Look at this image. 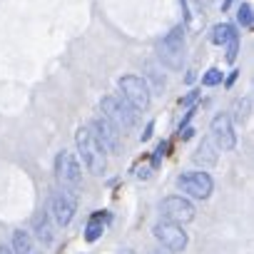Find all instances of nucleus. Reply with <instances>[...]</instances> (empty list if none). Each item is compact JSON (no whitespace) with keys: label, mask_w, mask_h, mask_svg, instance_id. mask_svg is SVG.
<instances>
[{"label":"nucleus","mask_w":254,"mask_h":254,"mask_svg":"<svg viewBox=\"0 0 254 254\" xmlns=\"http://www.w3.org/2000/svg\"><path fill=\"white\" fill-rule=\"evenodd\" d=\"M55 177H58L60 187H67L72 192L80 190V185H82V167H80V162L75 160L72 152H67V150L58 152V157H55Z\"/></svg>","instance_id":"5"},{"label":"nucleus","mask_w":254,"mask_h":254,"mask_svg":"<svg viewBox=\"0 0 254 254\" xmlns=\"http://www.w3.org/2000/svg\"><path fill=\"white\" fill-rule=\"evenodd\" d=\"M13 254H33V239H30V234L28 232H23V229H18L15 234H13Z\"/></svg>","instance_id":"13"},{"label":"nucleus","mask_w":254,"mask_h":254,"mask_svg":"<svg viewBox=\"0 0 254 254\" xmlns=\"http://www.w3.org/2000/svg\"><path fill=\"white\" fill-rule=\"evenodd\" d=\"M197 100H199V92H197V90H192L190 95H185V97L180 100V105H182V107H187V105H192V102H197Z\"/></svg>","instance_id":"21"},{"label":"nucleus","mask_w":254,"mask_h":254,"mask_svg":"<svg viewBox=\"0 0 254 254\" xmlns=\"http://www.w3.org/2000/svg\"><path fill=\"white\" fill-rule=\"evenodd\" d=\"M219 82H222V70H217V67L207 70L204 77H202V85H204V87H214V85H219Z\"/></svg>","instance_id":"18"},{"label":"nucleus","mask_w":254,"mask_h":254,"mask_svg":"<svg viewBox=\"0 0 254 254\" xmlns=\"http://www.w3.org/2000/svg\"><path fill=\"white\" fill-rule=\"evenodd\" d=\"M75 209H77V192H72L67 187H60L58 192H53V197H50V212H53V217H55V222L60 227H65V224L72 222Z\"/></svg>","instance_id":"6"},{"label":"nucleus","mask_w":254,"mask_h":254,"mask_svg":"<svg viewBox=\"0 0 254 254\" xmlns=\"http://www.w3.org/2000/svg\"><path fill=\"white\" fill-rule=\"evenodd\" d=\"M224 45H227V63H234V60H237V50H239V35L234 33Z\"/></svg>","instance_id":"19"},{"label":"nucleus","mask_w":254,"mask_h":254,"mask_svg":"<svg viewBox=\"0 0 254 254\" xmlns=\"http://www.w3.org/2000/svg\"><path fill=\"white\" fill-rule=\"evenodd\" d=\"M35 234L43 244H50L53 242V232H50V222H48V212H40L35 217Z\"/></svg>","instance_id":"14"},{"label":"nucleus","mask_w":254,"mask_h":254,"mask_svg":"<svg viewBox=\"0 0 254 254\" xmlns=\"http://www.w3.org/2000/svg\"><path fill=\"white\" fill-rule=\"evenodd\" d=\"M160 212L167 222H175V224H187L194 219V204L185 197H165L162 204H160Z\"/></svg>","instance_id":"10"},{"label":"nucleus","mask_w":254,"mask_h":254,"mask_svg":"<svg viewBox=\"0 0 254 254\" xmlns=\"http://www.w3.org/2000/svg\"><path fill=\"white\" fill-rule=\"evenodd\" d=\"M105 232V224H102V214H95L90 222H87V229H85V239L87 242H97Z\"/></svg>","instance_id":"16"},{"label":"nucleus","mask_w":254,"mask_h":254,"mask_svg":"<svg viewBox=\"0 0 254 254\" xmlns=\"http://www.w3.org/2000/svg\"><path fill=\"white\" fill-rule=\"evenodd\" d=\"M237 23L242 25V28H252L254 25V13H252V5L249 3H242L239 8H237Z\"/></svg>","instance_id":"17"},{"label":"nucleus","mask_w":254,"mask_h":254,"mask_svg":"<svg viewBox=\"0 0 254 254\" xmlns=\"http://www.w3.org/2000/svg\"><path fill=\"white\" fill-rule=\"evenodd\" d=\"M182 58H185V25H175L160 43V60L167 67L180 70Z\"/></svg>","instance_id":"4"},{"label":"nucleus","mask_w":254,"mask_h":254,"mask_svg":"<svg viewBox=\"0 0 254 254\" xmlns=\"http://www.w3.org/2000/svg\"><path fill=\"white\" fill-rule=\"evenodd\" d=\"M117 85H120L122 100L130 105V107H135L137 112H142V110L150 107L152 92H150V85L142 77H137V75H122Z\"/></svg>","instance_id":"3"},{"label":"nucleus","mask_w":254,"mask_h":254,"mask_svg":"<svg viewBox=\"0 0 254 254\" xmlns=\"http://www.w3.org/2000/svg\"><path fill=\"white\" fill-rule=\"evenodd\" d=\"M234 35V28L229 25V23H219V25H214L212 28V35H209V40L214 43V45H224L229 38Z\"/></svg>","instance_id":"15"},{"label":"nucleus","mask_w":254,"mask_h":254,"mask_svg":"<svg viewBox=\"0 0 254 254\" xmlns=\"http://www.w3.org/2000/svg\"><path fill=\"white\" fill-rule=\"evenodd\" d=\"M150 177V167H140L137 170V180H147Z\"/></svg>","instance_id":"22"},{"label":"nucleus","mask_w":254,"mask_h":254,"mask_svg":"<svg viewBox=\"0 0 254 254\" xmlns=\"http://www.w3.org/2000/svg\"><path fill=\"white\" fill-rule=\"evenodd\" d=\"M0 254H13V249L5 247V244H0Z\"/></svg>","instance_id":"24"},{"label":"nucleus","mask_w":254,"mask_h":254,"mask_svg":"<svg viewBox=\"0 0 254 254\" xmlns=\"http://www.w3.org/2000/svg\"><path fill=\"white\" fill-rule=\"evenodd\" d=\"M177 185H180L182 192H187L190 197H197V199H207V197L212 194V190H214L212 177H209L207 172H202V170H194V172H185V175H180Z\"/></svg>","instance_id":"8"},{"label":"nucleus","mask_w":254,"mask_h":254,"mask_svg":"<svg viewBox=\"0 0 254 254\" xmlns=\"http://www.w3.org/2000/svg\"><path fill=\"white\" fill-rule=\"evenodd\" d=\"M150 135H152V122L145 127V132H142V140H150Z\"/></svg>","instance_id":"23"},{"label":"nucleus","mask_w":254,"mask_h":254,"mask_svg":"<svg viewBox=\"0 0 254 254\" xmlns=\"http://www.w3.org/2000/svg\"><path fill=\"white\" fill-rule=\"evenodd\" d=\"M75 145H77V152H80L82 165L87 167V172L100 177L107 170V152L100 145V140L90 132V127H80V130L75 132Z\"/></svg>","instance_id":"1"},{"label":"nucleus","mask_w":254,"mask_h":254,"mask_svg":"<svg viewBox=\"0 0 254 254\" xmlns=\"http://www.w3.org/2000/svg\"><path fill=\"white\" fill-rule=\"evenodd\" d=\"M100 110L120 132H127V130H135L137 127V110L130 107L125 100H117L115 95H105L100 100Z\"/></svg>","instance_id":"2"},{"label":"nucleus","mask_w":254,"mask_h":254,"mask_svg":"<svg viewBox=\"0 0 254 254\" xmlns=\"http://www.w3.org/2000/svg\"><path fill=\"white\" fill-rule=\"evenodd\" d=\"M150 254H170V252H162V249H157V252H150Z\"/></svg>","instance_id":"25"},{"label":"nucleus","mask_w":254,"mask_h":254,"mask_svg":"<svg viewBox=\"0 0 254 254\" xmlns=\"http://www.w3.org/2000/svg\"><path fill=\"white\" fill-rule=\"evenodd\" d=\"M152 234H155V237L162 242V247L170 249V252H182V249L187 247V232L182 229V224H175V222L162 219V222H157V224L152 227Z\"/></svg>","instance_id":"9"},{"label":"nucleus","mask_w":254,"mask_h":254,"mask_svg":"<svg viewBox=\"0 0 254 254\" xmlns=\"http://www.w3.org/2000/svg\"><path fill=\"white\" fill-rule=\"evenodd\" d=\"M90 132L100 140V145L105 147V150H110L112 155H120V150H122V140H120V130L117 127L105 117V115H100V117H95L92 122H90Z\"/></svg>","instance_id":"7"},{"label":"nucleus","mask_w":254,"mask_h":254,"mask_svg":"<svg viewBox=\"0 0 254 254\" xmlns=\"http://www.w3.org/2000/svg\"><path fill=\"white\" fill-rule=\"evenodd\" d=\"M122 254H132V252H122Z\"/></svg>","instance_id":"26"},{"label":"nucleus","mask_w":254,"mask_h":254,"mask_svg":"<svg viewBox=\"0 0 254 254\" xmlns=\"http://www.w3.org/2000/svg\"><path fill=\"white\" fill-rule=\"evenodd\" d=\"M194 162L202 165V167H212V165H217V152H214V147H212L209 140H202V145H199L197 152H194Z\"/></svg>","instance_id":"12"},{"label":"nucleus","mask_w":254,"mask_h":254,"mask_svg":"<svg viewBox=\"0 0 254 254\" xmlns=\"http://www.w3.org/2000/svg\"><path fill=\"white\" fill-rule=\"evenodd\" d=\"M212 140L219 150H234L237 145V135H234V127H232V120L229 115H217L212 120Z\"/></svg>","instance_id":"11"},{"label":"nucleus","mask_w":254,"mask_h":254,"mask_svg":"<svg viewBox=\"0 0 254 254\" xmlns=\"http://www.w3.org/2000/svg\"><path fill=\"white\" fill-rule=\"evenodd\" d=\"M249 105H252V100L249 97H244V100H239L237 105H234V117L242 122V120H247V115H249Z\"/></svg>","instance_id":"20"}]
</instances>
